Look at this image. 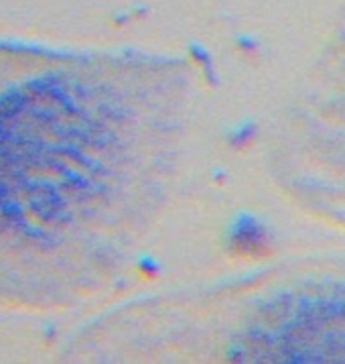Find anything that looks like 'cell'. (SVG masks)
Returning <instances> with one entry per match:
<instances>
[{
	"instance_id": "6da1fadb",
	"label": "cell",
	"mask_w": 345,
	"mask_h": 364,
	"mask_svg": "<svg viewBox=\"0 0 345 364\" xmlns=\"http://www.w3.org/2000/svg\"><path fill=\"white\" fill-rule=\"evenodd\" d=\"M110 141L106 112L72 80L0 94V224L39 238L73 222L100 193Z\"/></svg>"
},
{
	"instance_id": "7a4b0ae2",
	"label": "cell",
	"mask_w": 345,
	"mask_h": 364,
	"mask_svg": "<svg viewBox=\"0 0 345 364\" xmlns=\"http://www.w3.org/2000/svg\"><path fill=\"white\" fill-rule=\"evenodd\" d=\"M231 354L258 363H345V285L276 297L262 307Z\"/></svg>"
},
{
	"instance_id": "3957f363",
	"label": "cell",
	"mask_w": 345,
	"mask_h": 364,
	"mask_svg": "<svg viewBox=\"0 0 345 364\" xmlns=\"http://www.w3.org/2000/svg\"><path fill=\"white\" fill-rule=\"evenodd\" d=\"M228 238L231 252L242 259H262L270 252L273 245L266 226L250 214H242L231 222Z\"/></svg>"
}]
</instances>
